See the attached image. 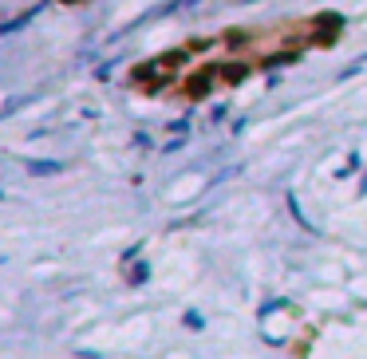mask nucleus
<instances>
[{
    "label": "nucleus",
    "instance_id": "f03ea898",
    "mask_svg": "<svg viewBox=\"0 0 367 359\" xmlns=\"http://www.w3.org/2000/svg\"><path fill=\"white\" fill-rule=\"evenodd\" d=\"M221 75H225L229 83H241V80H245V68H241V63H233V68H225Z\"/></svg>",
    "mask_w": 367,
    "mask_h": 359
},
{
    "label": "nucleus",
    "instance_id": "f257e3e1",
    "mask_svg": "<svg viewBox=\"0 0 367 359\" xmlns=\"http://www.w3.org/2000/svg\"><path fill=\"white\" fill-rule=\"evenodd\" d=\"M206 91H209L206 75H189V95H194V99H198V95H206Z\"/></svg>",
    "mask_w": 367,
    "mask_h": 359
},
{
    "label": "nucleus",
    "instance_id": "7ed1b4c3",
    "mask_svg": "<svg viewBox=\"0 0 367 359\" xmlns=\"http://www.w3.org/2000/svg\"><path fill=\"white\" fill-rule=\"evenodd\" d=\"M68 4H71V0H68Z\"/></svg>",
    "mask_w": 367,
    "mask_h": 359
}]
</instances>
